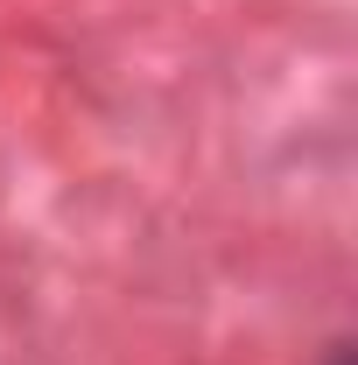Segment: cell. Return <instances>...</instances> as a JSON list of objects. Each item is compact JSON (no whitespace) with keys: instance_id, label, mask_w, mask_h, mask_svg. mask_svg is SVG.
Wrapping results in <instances>:
<instances>
[]
</instances>
